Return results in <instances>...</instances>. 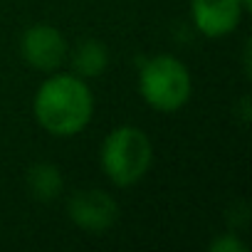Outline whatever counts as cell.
<instances>
[{
	"label": "cell",
	"instance_id": "obj_10",
	"mask_svg": "<svg viewBox=\"0 0 252 252\" xmlns=\"http://www.w3.org/2000/svg\"><path fill=\"white\" fill-rule=\"evenodd\" d=\"M242 8H245V10H250V8H252V0H242Z\"/></svg>",
	"mask_w": 252,
	"mask_h": 252
},
{
	"label": "cell",
	"instance_id": "obj_8",
	"mask_svg": "<svg viewBox=\"0 0 252 252\" xmlns=\"http://www.w3.org/2000/svg\"><path fill=\"white\" fill-rule=\"evenodd\" d=\"M28 190L32 193V198L42 200V203H50V200H57L62 193H64V178L60 173V168L55 163H35L28 168Z\"/></svg>",
	"mask_w": 252,
	"mask_h": 252
},
{
	"label": "cell",
	"instance_id": "obj_6",
	"mask_svg": "<svg viewBox=\"0 0 252 252\" xmlns=\"http://www.w3.org/2000/svg\"><path fill=\"white\" fill-rule=\"evenodd\" d=\"M242 0H190V18L200 35L220 40L237 30L242 15Z\"/></svg>",
	"mask_w": 252,
	"mask_h": 252
},
{
	"label": "cell",
	"instance_id": "obj_1",
	"mask_svg": "<svg viewBox=\"0 0 252 252\" xmlns=\"http://www.w3.org/2000/svg\"><path fill=\"white\" fill-rule=\"evenodd\" d=\"M35 119L42 129L57 139L82 134L94 116V94L87 79L72 74L47 77L32 101Z\"/></svg>",
	"mask_w": 252,
	"mask_h": 252
},
{
	"label": "cell",
	"instance_id": "obj_9",
	"mask_svg": "<svg viewBox=\"0 0 252 252\" xmlns=\"http://www.w3.org/2000/svg\"><path fill=\"white\" fill-rule=\"evenodd\" d=\"M208 250H210V252H247V245H245L235 232L227 230V232L218 235L215 240H210Z\"/></svg>",
	"mask_w": 252,
	"mask_h": 252
},
{
	"label": "cell",
	"instance_id": "obj_7",
	"mask_svg": "<svg viewBox=\"0 0 252 252\" xmlns=\"http://www.w3.org/2000/svg\"><path fill=\"white\" fill-rule=\"evenodd\" d=\"M109 67V50L104 42L87 37L74 47L72 55V72L82 79H96L106 72Z\"/></svg>",
	"mask_w": 252,
	"mask_h": 252
},
{
	"label": "cell",
	"instance_id": "obj_3",
	"mask_svg": "<svg viewBox=\"0 0 252 252\" xmlns=\"http://www.w3.org/2000/svg\"><path fill=\"white\" fill-rule=\"evenodd\" d=\"M141 99L163 114L183 109L193 94V79L188 67L173 55H154L141 62L139 69Z\"/></svg>",
	"mask_w": 252,
	"mask_h": 252
},
{
	"label": "cell",
	"instance_id": "obj_5",
	"mask_svg": "<svg viewBox=\"0 0 252 252\" xmlns=\"http://www.w3.org/2000/svg\"><path fill=\"white\" fill-rule=\"evenodd\" d=\"M23 60L37 72H55L67 60V40L55 25H30L20 37Z\"/></svg>",
	"mask_w": 252,
	"mask_h": 252
},
{
	"label": "cell",
	"instance_id": "obj_4",
	"mask_svg": "<svg viewBox=\"0 0 252 252\" xmlns=\"http://www.w3.org/2000/svg\"><path fill=\"white\" fill-rule=\"evenodd\" d=\"M69 220L92 235H104L119 220V203L101 188H79L67 198Z\"/></svg>",
	"mask_w": 252,
	"mask_h": 252
},
{
	"label": "cell",
	"instance_id": "obj_2",
	"mask_svg": "<svg viewBox=\"0 0 252 252\" xmlns=\"http://www.w3.org/2000/svg\"><path fill=\"white\" fill-rule=\"evenodd\" d=\"M151 166H154V144L144 129L124 124L109 131V136L101 144V168L114 186L119 188L136 186L139 181H144Z\"/></svg>",
	"mask_w": 252,
	"mask_h": 252
}]
</instances>
